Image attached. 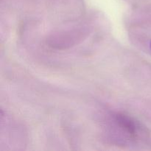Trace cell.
<instances>
[{"label":"cell","instance_id":"1","mask_svg":"<svg viewBox=\"0 0 151 151\" xmlns=\"http://www.w3.org/2000/svg\"><path fill=\"white\" fill-rule=\"evenodd\" d=\"M118 122L119 125L125 128L129 134H131L132 136H135L137 133V129H136L135 124L130 118L128 116H125L124 115H120L118 116Z\"/></svg>","mask_w":151,"mask_h":151},{"label":"cell","instance_id":"2","mask_svg":"<svg viewBox=\"0 0 151 151\" xmlns=\"http://www.w3.org/2000/svg\"><path fill=\"white\" fill-rule=\"evenodd\" d=\"M150 47H151V44H150Z\"/></svg>","mask_w":151,"mask_h":151}]
</instances>
